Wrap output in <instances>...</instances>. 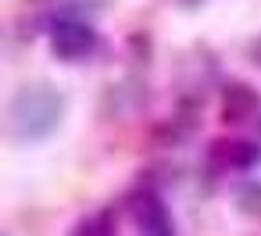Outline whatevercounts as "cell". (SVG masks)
Masks as SVG:
<instances>
[{
    "label": "cell",
    "mask_w": 261,
    "mask_h": 236,
    "mask_svg": "<svg viewBox=\"0 0 261 236\" xmlns=\"http://www.w3.org/2000/svg\"><path fill=\"white\" fill-rule=\"evenodd\" d=\"M65 111H68V100L58 83L50 79L22 83L8 100V136L25 147L43 143L61 129Z\"/></svg>",
    "instance_id": "1"
},
{
    "label": "cell",
    "mask_w": 261,
    "mask_h": 236,
    "mask_svg": "<svg viewBox=\"0 0 261 236\" xmlns=\"http://www.w3.org/2000/svg\"><path fill=\"white\" fill-rule=\"evenodd\" d=\"M47 47L50 54L61 61V65H83L86 58H93V50L100 47V36L93 29L90 18L75 15V11H65L50 22L47 29Z\"/></svg>",
    "instance_id": "2"
},
{
    "label": "cell",
    "mask_w": 261,
    "mask_h": 236,
    "mask_svg": "<svg viewBox=\"0 0 261 236\" xmlns=\"http://www.w3.org/2000/svg\"><path fill=\"white\" fill-rule=\"evenodd\" d=\"M125 211L136 225V236H175V222H172V215H168L158 190H150V186L136 190L125 200Z\"/></svg>",
    "instance_id": "3"
},
{
    "label": "cell",
    "mask_w": 261,
    "mask_h": 236,
    "mask_svg": "<svg viewBox=\"0 0 261 236\" xmlns=\"http://www.w3.org/2000/svg\"><path fill=\"white\" fill-rule=\"evenodd\" d=\"M261 161V147L250 140H215L207 147V172L211 179L229 175V172H247Z\"/></svg>",
    "instance_id": "4"
},
{
    "label": "cell",
    "mask_w": 261,
    "mask_h": 236,
    "mask_svg": "<svg viewBox=\"0 0 261 236\" xmlns=\"http://www.w3.org/2000/svg\"><path fill=\"white\" fill-rule=\"evenodd\" d=\"M257 111H261V97H257L254 86H247V83H229V86L222 90V122H225V125H243V122L257 118Z\"/></svg>",
    "instance_id": "5"
},
{
    "label": "cell",
    "mask_w": 261,
    "mask_h": 236,
    "mask_svg": "<svg viewBox=\"0 0 261 236\" xmlns=\"http://www.w3.org/2000/svg\"><path fill=\"white\" fill-rule=\"evenodd\" d=\"M68 236H118L115 232V211H97V215L79 218Z\"/></svg>",
    "instance_id": "6"
},
{
    "label": "cell",
    "mask_w": 261,
    "mask_h": 236,
    "mask_svg": "<svg viewBox=\"0 0 261 236\" xmlns=\"http://www.w3.org/2000/svg\"><path fill=\"white\" fill-rule=\"evenodd\" d=\"M236 211L247 218H261V182H243L236 190Z\"/></svg>",
    "instance_id": "7"
},
{
    "label": "cell",
    "mask_w": 261,
    "mask_h": 236,
    "mask_svg": "<svg viewBox=\"0 0 261 236\" xmlns=\"http://www.w3.org/2000/svg\"><path fill=\"white\" fill-rule=\"evenodd\" d=\"M247 54H250V61H254V65L261 68V40H254V43L247 47Z\"/></svg>",
    "instance_id": "8"
},
{
    "label": "cell",
    "mask_w": 261,
    "mask_h": 236,
    "mask_svg": "<svg viewBox=\"0 0 261 236\" xmlns=\"http://www.w3.org/2000/svg\"><path fill=\"white\" fill-rule=\"evenodd\" d=\"M200 4V0H182V8H197Z\"/></svg>",
    "instance_id": "9"
},
{
    "label": "cell",
    "mask_w": 261,
    "mask_h": 236,
    "mask_svg": "<svg viewBox=\"0 0 261 236\" xmlns=\"http://www.w3.org/2000/svg\"><path fill=\"white\" fill-rule=\"evenodd\" d=\"M254 143H257V147H261V122H257V140H254Z\"/></svg>",
    "instance_id": "10"
}]
</instances>
